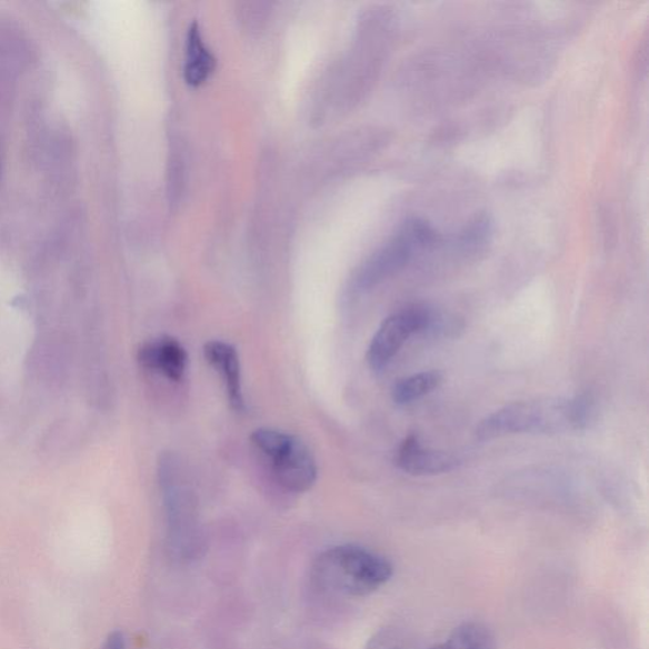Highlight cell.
I'll return each instance as SVG.
<instances>
[{
	"label": "cell",
	"instance_id": "9",
	"mask_svg": "<svg viewBox=\"0 0 649 649\" xmlns=\"http://www.w3.org/2000/svg\"><path fill=\"white\" fill-rule=\"evenodd\" d=\"M204 357L223 380L231 408L236 411L246 410L241 387L240 360L238 351L228 342L213 340L204 346Z\"/></svg>",
	"mask_w": 649,
	"mask_h": 649
},
{
	"label": "cell",
	"instance_id": "5",
	"mask_svg": "<svg viewBox=\"0 0 649 649\" xmlns=\"http://www.w3.org/2000/svg\"><path fill=\"white\" fill-rule=\"evenodd\" d=\"M251 443L272 465L276 480L286 491L302 493L318 480L317 461L303 441L274 429L252 432Z\"/></svg>",
	"mask_w": 649,
	"mask_h": 649
},
{
	"label": "cell",
	"instance_id": "6",
	"mask_svg": "<svg viewBox=\"0 0 649 649\" xmlns=\"http://www.w3.org/2000/svg\"><path fill=\"white\" fill-rule=\"evenodd\" d=\"M445 319L422 306H412L395 312L377 330L367 351V362L375 372H381L399 355V351L415 333L439 331Z\"/></svg>",
	"mask_w": 649,
	"mask_h": 649
},
{
	"label": "cell",
	"instance_id": "4",
	"mask_svg": "<svg viewBox=\"0 0 649 649\" xmlns=\"http://www.w3.org/2000/svg\"><path fill=\"white\" fill-rule=\"evenodd\" d=\"M438 241V233L430 224L419 219L406 221L396 236L369 257L358 269L353 279L357 292H368L398 274L419 251Z\"/></svg>",
	"mask_w": 649,
	"mask_h": 649
},
{
	"label": "cell",
	"instance_id": "14",
	"mask_svg": "<svg viewBox=\"0 0 649 649\" xmlns=\"http://www.w3.org/2000/svg\"><path fill=\"white\" fill-rule=\"evenodd\" d=\"M101 649H128V645H126V637L122 630L116 629L113 632L108 635Z\"/></svg>",
	"mask_w": 649,
	"mask_h": 649
},
{
	"label": "cell",
	"instance_id": "2",
	"mask_svg": "<svg viewBox=\"0 0 649 649\" xmlns=\"http://www.w3.org/2000/svg\"><path fill=\"white\" fill-rule=\"evenodd\" d=\"M393 566L381 555L356 545L327 549L312 565V579L323 591L365 598L383 588Z\"/></svg>",
	"mask_w": 649,
	"mask_h": 649
},
{
	"label": "cell",
	"instance_id": "3",
	"mask_svg": "<svg viewBox=\"0 0 649 649\" xmlns=\"http://www.w3.org/2000/svg\"><path fill=\"white\" fill-rule=\"evenodd\" d=\"M177 459L167 456L161 467L162 495L167 513L168 547L174 560L189 563L204 551V536L191 487Z\"/></svg>",
	"mask_w": 649,
	"mask_h": 649
},
{
	"label": "cell",
	"instance_id": "10",
	"mask_svg": "<svg viewBox=\"0 0 649 649\" xmlns=\"http://www.w3.org/2000/svg\"><path fill=\"white\" fill-rule=\"evenodd\" d=\"M216 69V59L206 48L200 24L189 27L186 43L184 80L189 86L200 87L206 83Z\"/></svg>",
	"mask_w": 649,
	"mask_h": 649
},
{
	"label": "cell",
	"instance_id": "11",
	"mask_svg": "<svg viewBox=\"0 0 649 649\" xmlns=\"http://www.w3.org/2000/svg\"><path fill=\"white\" fill-rule=\"evenodd\" d=\"M430 649H496L491 629L480 621H466L458 626L447 641Z\"/></svg>",
	"mask_w": 649,
	"mask_h": 649
},
{
	"label": "cell",
	"instance_id": "8",
	"mask_svg": "<svg viewBox=\"0 0 649 649\" xmlns=\"http://www.w3.org/2000/svg\"><path fill=\"white\" fill-rule=\"evenodd\" d=\"M139 362L150 371L178 382L186 375L188 356L184 347L177 339L162 337L146 342L140 348Z\"/></svg>",
	"mask_w": 649,
	"mask_h": 649
},
{
	"label": "cell",
	"instance_id": "12",
	"mask_svg": "<svg viewBox=\"0 0 649 649\" xmlns=\"http://www.w3.org/2000/svg\"><path fill=\"white\" fill-rule=\"evenodd\" d=\"M441 382H443V376L437 371L406 377L392 387V400L398 405H409L437 390Z\"/></svg>",
	"mask_w": 649,
	"mask_h": 649
},
{
	"label": "cell",
	"instance_id": "1",
	"mask_svg": "<svg viewBox=\"0 0 649 649\" xmlns=\"http://www.w3.org/2000/svg\"><path fill=\"white\" fill-rule=\"evenodd\" d=\"M593 412V400L588 395L513 402L485 418L476 428V437L492 440L516 435H565L588 428Z\"/></svg>",
	"mask_w": 649,
	"mask_h": 649
},
{
	"label": "cell",
	"instance_id": "7",
	"mask_svg": "<svg viewBox=\"0 0 649 649\" xmlns=\"http://www.w3.org/2000/svg\"><path fill=\"white\" fill-rule=\"evenodd\" d=\"M396 466L413 476H435L456 470L458 459L448 453L426 448L417 436L402 440L395 456Z\"/></svg>",
	"mask_w": 649,
	"mask_h": 649
},
{
	"label": "cell",
	"instance_id": "13",
	"mask_svg": "<svg viewBox=\"0 0 649 649\" xmlns=\"http://www.w3.org/2000/svg\"><path fill=\"white\" fill-rule=\"evenodd\" d=\"M366 649H413V647L399 630L383 629L369 641Z\"/></svg>",
	"mask_w": 649,
	"mask_h": 649
}]
</instances>
